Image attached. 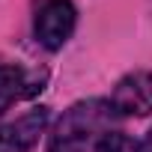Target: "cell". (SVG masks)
Instances as JSON below:
<instances>
[{
  "instance_id": "cell-4",
  "label": "cell",
  "mask_w": 152,
  "mask_h": 152,
  "mask_svg": "<svg viewBox=\"0 0 152 152\" xmlns=\"http://www.w3.org/2000/svg\"><path fill=\"white\" fill-rule=\"evenodd\" d=\"M110 104L119 116L152 113V72H131L113 87Z\"/></svg>"
},
{
  "instance_id": "cell-7",
  "label": "cell",
  "mask_w": 152,
  "mask_h": 152,
  "mask_svg": "<svg viewBox=\"0 0 152 152\" xmlns=\"http://www.w3.org/2000/svg\"><path fill=\"white\" fill-rule=\"evenodd\" d=\"M140 146H143V152H152V128H149V134L140 140Z\"/></svg>"
},
{
  "instance_id": "cell-1",
  "label": "cell",
  "mask_w": 152,
  "mask_h": 152,
  "mask_svg": "<svg viewBox=\"0 0 152 152\" xmlns=\"http://www.w3.org/2000/svg\"><path fill=\"white\" fill-rule=\"evenodd\" d=\"M119 113L110 99H87L72 104L54 125L48 137V152H90L110 131V122Z\"/></svg>"
},
{
  "instance_id": "cell-2",
  "label": "cell",
  "mask_w": 152,
  "mask_h": 152,
  "mask_svg": "<svg viewBox=\"0 0 152 152\" xmlns=\"http://www.w3.org/2000/svg\"><path fill=\"white\" fill-rule=\"evenodd\" d=\"M78 24V9L72 6V0H45L36 9V21H33V33L36 42L48 51H60Z\"/></svg>"
},
{
  "instance_id": "cell-6",
  "label": "cell",
  "mask_w": 152,
  "mask_h": 152,
  "mask_svg": "<svg viewBox=\"0 0 152 152\" xmlns=\"http://www.w3.org/2000/svg\"><path fill=\"white\" fill-rule=\"evenodd\" d=\"M96 152H143V146H140V140L128 137L125 131H107L99 140Z\"/></svg>"
},
{
  "instance_id": "cell-3",
  "label": "cell",
  "mask_w": 152,
  "mask_h": 152,
  "mask_svg": "<svg viewBox=\"0 0 152 152\" xmlns=\"http://www.w3.org/2000/svg\"><path fill=\"white\" fill-rule=\"evenodd\" d=\"M48 72L45 69H24L15 63H0V113H6L12 104L27 102L45 90Z\"/></svg>"
},
{
  "instance_id": "cell-5",
  "label": "cell",
  "mask_w": 152,
  "mask_h": 152,
  "mask_svg": "<svg viewBox=\"0 0 152 152\" xmlns=\"http://www.w3.org/2000/svg\"><path fill=\"white\" fill-rule=\"evenodd\" d=\"M48 125V107H33L12 122L0 125V152H33Z\"/></svg>"
}]
</instances>
